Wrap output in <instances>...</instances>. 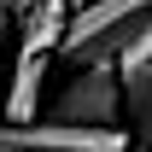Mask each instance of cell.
<instances>
[{
	"label": "cell",
	"mask_w": 152,
	"mask_h": 152,
	"mask_svg": "<svg viewBox=\"0 0 152 152\" xmlns=\"http://www.w3.org/2000/svg\"><path fill=\"white\" fill-rule=\"evenodd\" d=\"M6 35H12V6L0 0V58H6Z\"/></svg>",
	"instance_id": "cell-6"
},
{
	"label": "cell",
	"mask_w": 152,
	"mask_h": 152,
	"mask_svg": "<svg viewBox=\"0 0 152 152\" xmlns=\"http://www.w3.org/2000/svg\"><path fill=\"white\" fill-rule=\"evenodd\" d=\"M117 64H152V29H140V35H134V47L117 58Z\"/></svg>",
	"instance_id": "cell-5"
},
{
	"label": "cell",
	"mask_w": 152,
	"mask_h": 152,
	"mask_svg": "<svg viewBox=\"0 0 152 152\" xmlns=\"http://www.w3.org/2000/svg\"><path fill=\"white\" fill-rule=\"evenodd\" d=\"M47 58L53 53H18V70L6 82V99H0V117L6 123H35L41 111V76H47Z\"/></svg>",
	"instance_id": "cell-3"
},
{
	"label": "cell",
	"mask_w": 152,
	"mask_h": 152,
	"mask_svg": "<svg viewBox=\"0 0 152 152\" xmlns=\"http://www.w3.org/2000/svg\"><path fill=\"white\" fill-rule=\"evenodd\" d=\"M47 105V123H82V129H117L123 123V82L117 64H82Z\"/></svg>",
	"instance_id": "cell-2"
},
{
	"label": "cell",
	"mask_w": 152,
	"mask_h": 152,
	"mask_svg": "<svg viewBox=\"0 0 152 152\" xmlns=\"http://www.w3.org/2000/svg\"><path fill=\"white\" fill-rule=\"evenodd\" d=\"M0 152H18V146H0Z\"/></svg>",
	"instance_id": "cell-8"
},
{
	"label": "cell",
	"mask_w": 152,
	"mask_h": 152,
	"mask_svg": "<svg viewBox=\"0 0 152 152\" xmlns=\"http://www.w3.org/2000/svg\"><path fill=\"white\" fill-rule=\"evenodd\" d=\"M82 6H88V0H70V12H82Z\"/></svg>",
	"instance_id": "cell-7"
},
{
	"label": "cell",
	"mask_w": 152,
	"mask_h": 152,
	"mask_svg": "<svg viewBox=\"0 0 152 152\" xmlns=\"http://www.w3.org/2000/svg\"><path fill=\"white\" fill-rule=\"evenodd\" d=\"M18 53H58L64 23H70V0H35L18 12Z\"/></svg>",
	"instance_id": "cell-4"
},
{
	"label": "cell",
	"mask_w": 152,
	"mask_h": 152,
	"mask_svg": "<svg viewBox=\"0 0 152 152\" xmlns=\"http://www.w3.org/2000/svg\"><path fill=\"white\" fill-rule=\"evenodd\" d=\"M140 29H152V0H88L64 23L58 58L70 70H82V64H117L134 47Z\"/></svg>",
	"instance_id": "cell-1"
}]
</instances>
